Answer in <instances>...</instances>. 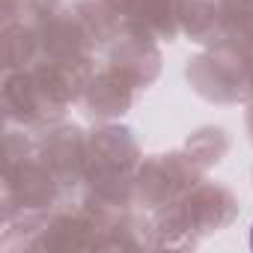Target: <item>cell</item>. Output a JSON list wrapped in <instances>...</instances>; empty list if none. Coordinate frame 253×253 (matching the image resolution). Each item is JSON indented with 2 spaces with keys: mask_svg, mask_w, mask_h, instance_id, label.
I'll return each mask as SVG.
<instances>
[{
  "mask_svg": "<svg viewBox=\"0 0 253 253\" xmlns=\"http://www.w3.org/2000/svg\"><path fill=\"white\" fill-rule=\"evenodd\" d=\"M250 250H253V226H250Z\"/></svg>",
  "mask_w": 253,
  "mask_h": 253,
  "instance_id": "1",
  "label": "cell"
}]
</instances>
